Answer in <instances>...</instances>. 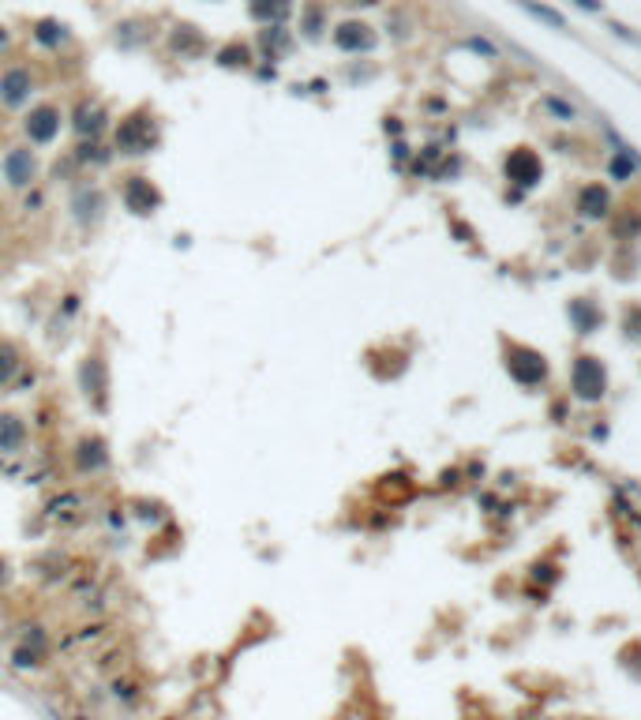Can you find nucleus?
Returning <instances> with one entry per match:
<instances>
[{"label": "nucleus", "mask_w": 641, "mask_h": 720, "mask_svg": "<svg viewBox=\"0 0 641 720\" xmlns=\"http://www.w3.org/2000/svg\"><path fill=\"white\" fill-rule=\"evenodd\" d=\"M57 128H60V113H57V109H49V105H41V109H34V113L27 116V135L34 139V143H53Z\"/></svg>", "instance_id": "obj_4"}, {"label": "nucleus", "mask_w": 641, "mask_h": 720, "mask_svg": "<svg viewBox=\"0 0 641 720\" xmlns=\"http://www.w3.org/2000/svg\"><path fill=\"white\" fill-rule=\"evenodd\" d=\"M0 46H4V30H0Z\"/></svg>", "instance_id": "obj_22"}, {"label": "nucleus", "mask_w": 641, "mask_h": 720, "mask_svg": "<svg viewBox=\"0 0 641 720\" xmlns=\"http://www.w3.org/2000/svg\"><path fill=\"white\" fill-rule=\"evenodd\" d=\"M626 158H634V154H623L619 161H612V177H619V180L630 177V161H626Z\"/></svg>", "instance_id": "obj_16"}, {"label": "nucleus", "mask_w": 641, "mask_h": 720, "mask_svg": "<svg viewBox=\"0 0 641 720\" xmlns=\"http://www.w3.org/2000/svg\"><path fill=\"white\" fill-rule=\"evenodd\" d=\"M38 664H41V653L27 649V646L12 653V668H15V672H30V668H38Z\"/></svg>", "instance_id": "obj_13"}, {"label": "nucleus", "mask_w": 641, "mask_h": 720, "mask_svg": "<svg viewBox=\"0 0 641 720\" xmlns=\"http://www.w3.org/2000/svg\"><path fill=\"white\" fill-rule=\"evenodd\" d=\"M0 169H4V180L12 184V188H27L30 180H34V154L23 147L8 150L4 158H0Z\"/></svg>", "instance_id": "obj_1"}, {"label": "nucleus", "mask_w": 641, "mask_h": 720, "mask_svg": "<svg viewBox=\"0 0 641 720\" xmlns=\"http://www.w3.org/2000/svg\"><path fill=\"white\" fill-rule=\"evenodd\" d=\"M75 128H79V132H97V128H102V113H97V109H79V120H75Z\"/></svg>", "instance_id": "obj_14"}, {"label": "nucleus", "mask_w": 641, "mask_h": 720, "mask_svg": "<svg viewBox=\"0 0 641 720\" xmlns=\"http://www.w3.org/2000/svg\"><path fill=\"white\" fill-rule=\"evenodd\" d=\"M72 720H90V716H83V713H75V716H72Z\"/></svg>", "instance_id": "obj_21"}, {"label": "nucleus", "mask_w": 641, "mask_h": 720, "mask_svg": "<svg viewBox=\"0 0 641 720\" xmlns=\"http://www.w3.org/2000/svg\"><path fill=\"white\" fill-rule=\"evenodd\" d=\"M109 465V454H105V443L102 439H90L83 443V469H105Z\"/></svg>", "instance_id": "obj_10"}, {"label": "nucleus", "mask_w": 641, "mask_h": 720, "mask_svg": "<svg viewBox=\"0 0 641 720\" xmlns=\"http://www.w3.org/2000/svg\"><path fill=\"white\" fill-rule=\"evenodd\" d=\"M367 27H356V23H349V27H342L338 34H334V41H338L342 49H367L372 46V38L364 34Z\"/></svg>", "instance_id": "obj_9"}, {"label": "nucleus", "mask_w": 641, "mask_h": 720, "mask_svg": "<svg viewBox=\"0 0 641 720\" xmlns=\"http://www.w3.org/2000/svg\"><path fill=\"white\" fill-rule=\"evenodd\" d=\"M19 349L12 345V342H0V387H8L12 383V375L19 372Z\"/></svg>", "instance_id": "obj_8"}, {"label": "nucleus", "mask_w": 641, "mask_h": 720, "mask_svg": "<svg viewBox=\"0 0 641 720\" xmlns=\"http://www.w3.org/2000/svg\"><path fill=\"white\" fill-rule=\"evenodd\" d=\"M0 98H4V105H23L30 98V72L12 68V72L0 75Z\"/></svg>", "instance_id": "obj_5"}, {"label": "nucleus", "mask_w": 641, "mask_h": 720, "mask_svg": "<svg viewBox=\"0 0 641 720\" xmlns=\"http://www.w3.org/2000/svg\"><path fill=\"white\" fill-rule=\"evenodd\" d=\"M612 34H619L623 41H630V46H641V38H634V34H630V30H626L623 23H612Z\"/></svg>", "instance_id": "obj_18"}, {"label": "nucleus", "mask_w": 641, "mask_h": 720, "mask_svg": "<svg viewBox=\"0 0 641 720\" xmlns=\"http://www.w3.org/2000/svg\"><path fill=\"white\" fill-rule=\"evenodd\" d=\"M581 211H589L593 218L607 214V192H604V188H589V192H581Z\"/></svg>", "instance_id": "obj_11"}, {"label": "nucleus", "mask_w": 641, "mask_h": 720, "mask_svg": "<svg viewBox=\"0 0 641 720\" xmlns=\"http://www.w3.org/2000/svg\"><path fill=\"white\" fill-rule=\"evenodd\" d=\"M113 698H116L121 705L139 702V683H132V679H113Z\"/></svg>", "instance_id": "obj_12"}, {"label": "nucleus", "mask_w": 641, "mask_h": 720, "mask_svg": "<svg viewBox=\"0 0 641 720\" xmlns=\"http://www.w3.org/2000/svg\"><path fill=\"white\" fill-rule=\"evenodd\" d=\"M356 4H379V0H356Z\"/></svg>", "instance_id": "obj_20"}, {"label": "nucleus", "mask_w": 641, "mask_h": 720, "mask_svg": "<svg viewBox=\"0 0 641 720\" xmlns=\"http://www.w3.org/2000/svg\"><path fill=\"white\" fill-rule=\"evenodd\" d=\"M548 109H551V113H559V116H567V120H574V109L567 102H559V98H548Z\"/></svg>", "instance_id": "obj_15"}, {"label": "nucleus", "mask_w": 641, "mask_h": 720, "mask_svg": "<svg viewBox=\"0 0 641 720\" xmlns=\"http://www.w3.org/2000/svg\"><path fill=\"white\" fill-rule=\"evenodd\" d=\"M521 4V12H529L532 19H540V23H548L551 30H567V19H562L555 8H548V4H540V0H518Z\"/></svg>", "instance_id": "obj_7"}, {"label": "nucleus", "mask_w": 641, "mask_h": 720, "mask_svg": "<svg viewBox=\"0 0 641 720\" xmlns=\"http://www.w3.org/2000/svg\"><path fill=\"white\" fill-rule=\"evenodd\" d=\"M578 8H589V12H600V0H574Z\"/></svg>", "instance_id": "obj_19"}, {"label": "nucleus", "mask_w": 641, "mask_h": 720, "mask_svg": "<svg viewBox=\"0 0 641 720\" xmlns=\"http://www.w3.org/2000/svg\"><path fill=\"white\" fill-rule=\"evenodd\" d=\"M116 147L124 154H143V150H150V120H143V116L124 120L121 132H116Z\"/></svg>", "instance_id": "obj_3"}, {"label": "nucleus", "mask_w": 641, "mask_h": 720, "mask_svg": "<svg viewBox=\"0 0 641 720\" xmlns=\"http://www.w3.org/2000/svg\"><path fill=\"white\" fill-rule=\"evenodd\" d=\"M23 443H27V424L19 417H12V413H4V417H0V451L15 454Z\"/></svg>", "instance_id": "obj_6"}, {"label": "nucleus", "mask_w": 641, "mask_h": 720, "mask_svg": "<svg viewBox=\"0 0 641 720\" xmlns=\"http://www.w3.org/2000/svg\"><path fill=\"white\" fill-rule=\"evenodd\" d=\"M38 38H41V41H49V46H53V41L60 38V34H57V23H41V30H38Z\"/></svg>", "instance_id": "obj_17"}, {"label": "nucleus", "mask_w": 641, "mask_h": 720, "mask_svg": "<svg viewBox=\"0 0 641 720\" xmlns=\"http://www.w3.org/2000/svg\"><path fill=\"white\" fill-rule=\"evenodd\" d=\"M161 203V195L154 192V184L147 177H132L124 184V206L132 214H154V206Z\"/></svg>", "instance_id": "obj_2"}]
</instances>
